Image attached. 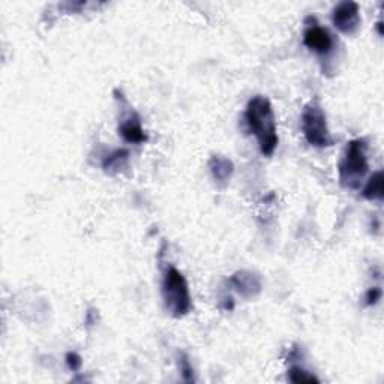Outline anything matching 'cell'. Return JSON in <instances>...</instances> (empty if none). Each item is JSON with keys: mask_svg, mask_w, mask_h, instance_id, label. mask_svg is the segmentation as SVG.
Segmentation results:
<instances>
[{"mask_svg": "<svg viewBox=\"0 0 384 384\" xmlns=\"http://www.w3.org/2000/svg\"><path fill=\"white\" fill-rule=\"evenodd\" d=\"M245 120L249 131L257 137L260 152L264 157H272L278 146L276 118L271 101L257 95L249 99L245 110Z\"/></svg>", "mask_w": 384, "mask_h": 384, "instance_id": "obj_1", "label": "cell"}, {"mask_svg": "<svg viewBox=\"0 0 384 384\" xmlns=\"http://www.w3.org/2000/svg\"><path fill=\"white\" fill-rule=\"evenodd\" d=\"M165 308L174 318H183L192 311V298L188 281L179 269L170 266L164 273L161 286Z\"/></svg>", "mask_w": 384, "mask_h": 384, "instance_id": "obj_2", "label": "cell"}, {"mask_svg": "<svg viewBox=\"0 0 384 384\" xmlns=\"http://www.w3.org/2000/svg\"><path fill=\"white\" fill-rule=\"evenodd\" d=\"M368 143L365 138H354L347 145L344 157L338 165L339 182L347 189H357L365 179L368 164Z\"/></svg>", "mask_w": 384, "mask_h": 384, "instance_id": "obj_3", "label": "cell"}, {"mask_svg": "<svg viewBox=\"0 0 384 384\" xmlns=\"http://www.w3.org/2000/svg\"><path fill=\"white\" fill-rule=\"evenodd\" d=\"M302 131L306 142L314 147L324 149L334 145V138H332L329 132L326 113L318 102H310V104L303 108Z\"/></svg>", "mask_w": 384, "mask_h": 384, "instance_id": "obj_4", "label": "cell"}, {"mask_svg": "<svg viewBox=\"0 0 384 384\" xmlns=\"http://www.w3.org/2000/svg\"><path fill=\"white\" fill-rule=\"evenodd\" d=\"M332 20L341 33L354 35L361 28V8L356 2L345 0L335 6Z\"/></svg>", "mask_w": 384, "mask_h": 384, "instance_id": "obj_5", "label": "cell"}, {"mask_svg": "<svg viewBox=\"0 0 384 384\" xmlns=\"http://www.w3.org/2000/svg\"><path fill=\"white\" fill-rule=\"evenodd\" d=\"M303 44L318 56H329L335 47V40L334 35L326 28H322V26L314 23L306 26V30L303 33Z\"/></svg>", "mask_w": 384, "mask_h": 384, "instance_id": "obj_6", "label": "cell"}, {"mask_svg": "<svg viewBox=\"0 0 384 384\" xmlns=\"http://www.w3.org/2000/svg\"><path fill=\"white\" fill-rule=\"evenodd\" d=\"M228 284L243 299L257 298L263 290L261 276L251 271H239L228 279Z\"/></svg>", "mask_w": 384, "mask_h": 384, "instance_id": "obj_7", "label": "cell"}, {"mask_svg": "<svg viewBox=\"0 0 384 384\" xmlns=\"http://www.w3.org/2000/svg\"><path fill=\"white\" fill-rule=\"evenodd\" d=\"M119 134L125 140L126 143L131 145H140L147 142V134L145 132L142 122H140L138 114L135 111H131L128 116L122 119L119 123Z\"/></svg>", "mask_w": 384, "mask_h": 384, "instance_id": "obj_8", "label": "cell"}, {"mask_svg": "<svg viewBox=\"0 0 384 384\" xmlns=\"http://www.w3.org/2000/svg\"><path fill=\"white\" fill-rule=\"evenodd\" d=\"M209 170L213 177V181L220 185L225 186L235 174V164L232 159H228L222 155H213L209 159Z\"/></svg>", "mask_w": 384, "mask_h": 384, "instance_id": "obj_9", "label": "cell"}, {"mask_svg": "<svg viewBox=\"0 0 384 384\" xmlns=\"http://www.w3.org/2000/svg\"><path fill=\"white\" fill-rule=\"evenodd\" d=\"M128 161H130V152L126 149H118L114 150L110 155L106 157L102 161V169L110 176H116L123 171V169L128 167Z\"/></svg>", "mask_w": 384, "mask_h": 384, "instance_id": "obj_10", "label": "cell"}, {"mask_svg": "<svg viewBox=\"0 0 384 384\" xmlns=\"http://www.w3.org/2000/svg\"><path fill=\"white\" fill-rule=\"evenodd\" d=\"M362 194L369 201H381L384 198V174L381 170L369 177Z\"/></svg>", "mask_w": 384, "mask_h": 384, "instance_id": "obj_11", "label": "cell"}, {"mask_svg": "<svg viewBox=\"0 0 384 384\" xmlns=\"http://www.w3.org/2000/svg\"><path fill=\"white\" fill-rule=\"evenodd\" d=\"M288 380L294 384H312V383H320V380L312 374L310 373V371L303 369L302 366H298V365H293L290 369H288V374H287Z\"/></svg>", "mask_w": 384, "mask_h": 384, "instance_id": "obj_12", "label": "cell"}, {"mask_svg": "<svg viewBox=\"0 0 384 384\" xmlns=\"http://www.w3.org/2000/svg\"><path fill=\"white\" fill-rule=\"evenodd\" d=\"M177 363H179V369H181V374L183 377L185 381L188 383H194L196 378H194V368H192L189 359H188V356L181 351V353H177Z\"/></svg>", "mask_w": 384, "mask_h": 384, "instance_id": "obj_13", "label": "cell"}, {"mask_svg": "<svg viewBox=\"0 0 384 384\" xmlns=\"http://www.w3.org/2000/svg\"><path fill=\"white\" fill-rule=\"evenodd\" d=\"M65 361H67V365H68V368L72 371V373H77V371H80L81 366H83L81 356H80V354H77L75 351L67 353Z\"/></svg>", "mask_w": 384, "mask_h": 384, "instance_id": "obj_14", "label": "cell"}, {"mask_svg": "<svg viewBox=\"0 0 384 384\" xmlns=\"http://www.w3.org/2000/svg\"><path fill=\"white\" fill-rule=\"evenodd\" d=\"M381 296H383V291H381L380 287L369 288L368 293H366V305H368V306H374V305H377V303L381 300Z\"/></svg>", "mask_w": 384, "mask_h": 384, "instance_id": "obj_15", "label": "cell"}, {"mask_svg": "<svg viewBox=\"0 0 384 384\" xmlns=\"http://www.w3.org/2000/svg\"><path fill=\"white\" fill-rule=\"evenodd\" d=\"M377 30H378V35L383 36V21L381 20L377 23Z\"/></svg>", "mask_w": 384, "mask_h": 384, "instance_id": "obj_16", "label": "cell"}]
</instances>
